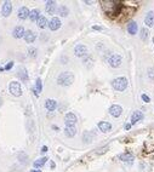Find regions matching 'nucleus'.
<instances>
[{
  "label": "nucleus",
  "mask_w": 154,
  "mask_h": 172,
  "mask_svg": "<svg viewBox=\"0 0 154 172\" xmlns=\"http://www.w3.org/2000/svg\"><path fill=\"white\" fill-rule=\"evenodd\" d=\"M102 5V10L109 16H117L120 14L123 5L120 1H113V0H104L101 1Z\"/></svg>",
  "instance_id": "f257e3e1"
},
{
  "label": "nucleus",
  "mask_w": 154,
  "mask_h": 172,
  "mask_svg": "<svg viewBox=\"0 0 154 172\" xmlns=\"http://www.w3.org/2000/svg\"><path fill=\"white\" fill-rule=\"evenodd\" d=\"M74 81V74L72 72H64L61 73L57 78V82L58 85L61 86H70Z\"/></svg>",
  "instance_id": "f03ea898"
},
{
  "label": "nucleus",
  "mask_w": 154,
  "mask_h": 172,
  "mask_svg": "<svg viewBox=\"0 0 154 172\" xmlns=\"http://www.w3.org/2000/svg\"><path fill=\"white\" fill-rule=\"evenodd\" d=\"M127 79L124 78V76H120V78H115L112 82V85L115 88L117 91H124L127 87Z\"/></svg>",
  "instance_id": "7ed1b4c3"
},
{
  "label": "nucleus",
  "mask_w": 154,
  "mask_h": 172,
  "mask_svg": "<svg viewBox=\"0 0 154 172\" xmlns=\"http://www.w3.org/2000/svg\"><path fill=\"white\" fill-rule=\"evenodd\" d=\"M9 91L10 93L12 94L15 97H20L22 94V87H21V84L17 81H11L10 85H9Z\"/></svg>",
  "instance_id": "20e7f679"
},
{
  "label": "nucleus",
  "mask_w": 154,
  "mask_h": 172,
  "mask_svg": "<svg viewBox=\"0 0 154 172\" xmlns=\"http://www.w3.org/2000/svg\"><path fill=\"white\" fill-rule=\"evenodd\" d=\"M121 62H123V58L120 55H117V53H114V55H112L109 58H108V63L109 66L112 68H118L121 66Z\"/></svg>",
  "instance_id": "39448f33"
},
{
  "label": "nucleus",
  "mask_w": 154,
  "mask_h": 172,
  "mask_svg": "<svg viewBox=\"0 0 154 172\" xmlns=\"http://www.w3.org/2000/svg\"><path fill=\"white\" fill-rule=\"evenodd\" d=\"M76 115L74 113H67L66 116H64V122H66V126H75L76 124Z\"/></svg>",
  "instance_id": "423d86ee"
},
{
  "label": "nucleus",
  "mask_w": 154,
  "mask_h": 172,
  "mask_svg": "<svg viewBox=\"0 0 154 172\" xmlns=\"http://www.w3.org/2000/svg\"><path fill=\"white\" fill-rule=\"evenodd\" d=\"M61 26H62V23H61V20L58 18V17H52L51 18V21L49 22V27L51 31H57V29H60L61 28Z\"/></svg>",
  "instance_id": "0eeeda50"
},
{
  "label": "nucleus",
  "mask_w": 154,
  "mask_h": 172,
  "mask_svg": "<svg viewBox=\"0 0 154 172\" xmlns=\"http://www.w3.org/2000/svg\"><path fill=\"white\" fill-rule=\"evenodd\" d=\"M86 52H87V47H86L84 44H79V45H76V46L74 47V53H75L76 57H82V56H85Z\"/></svg>",
  "instance_id": "6e6552de"
},
{
  "label": "nucleus",
  "mask_w": 154,
  "mask_h": 172,
  "mask_svg": "<svg viewBox=\"0 0 154 172\" xmlns=\"http://www.w3.org/2000/svg\"><path fill=\"white\" fill-rule=\"evenodd\" d=\"M12 12V4L10 1H5L3 4V7H1V15L4 17H9Z\"/></svg>",
  "instance_id": "1a4fd4ad"
},
{
  "label": "nucleus",
  "mask_w": 154,
  "mask_h": 172,
  "mask_svg": "<svg viewBox=\"0 0 154 172\" xmlns=\"http://www.w3.org/2000/svg\"><path fill=\"white\" fill-rule=\"evenodd\" d=\"M121 113H123V108L118 104H113L109 108V114L112 116H114V118H119L121 115Z\"/></svg>",
  "instance_id": "9d476101"
},
{
  "label": "nucleus",
  "mask_w": 154,
  "mask_h": 172,
  "mask_svg": "<svg viewBox=\"0 0 154 172\" xmlns=\"http://www.w3.org/2000/svg\"><path fill=\"white\" fill-rule=\"evenodd\" d=\"M25 33H26L25 28H23L22 26H17L12 32V37L16 38V39H21V38L25 37Z\"/></svg>",
  "instance_id": "9b49d317"
},
{
  "label": "nucleus",
  "mask_w": 154,
  "mask_h": 172,
  "mask_svg": "<svg viewBox=\"0 0 154 172\" xmlns=\"http://www.w3.org/2000/svg\"><path fill=\"white\" fill-rule=\"evenodd\" d=\"M137 31H138L137 23H136L135 21H130V22L127 23V32H129V34L135 35L136 33H137Z\"/></svg>",
  "instance_id": "f8f14e48"
},
{
  "label": "nucleus",
  "mask_w": 154,
  "mask_h": 172,
  "mask_svg": "<svg viewBox=\"0 0 154 172\" xmlns=\"http://www.w3.org/2000/svg\"><path fill=\"white\" fill-rule=\"evenodd\" d=\"M142 118H143V114H142V111L140 110H135L131 115V125H135V124H137Z\"/></svg>",
  "instance_id": "ddd939ff"
},
{
  "label": "nucleus",
  "mask_w": 154,
  "mask_h": 172,
  "mask_svg": "<svg viewBox=\"0 0 154 172\" xmlns=\"http://www.w3.org/2000/svg\"><path fill=\"white\" fill-rule=\"evenodd\" d=\"M29 9L28 7H26V6H22V7H20V10H18V18L20 20H26V18H28L29 17Z\"/></svg>",
  "instance_id": "4468645a"
},
{
  "label": "nucleus",
  "mask_w": 154,
  "mask_h": 172,
  "mask_svg": "<svg viewBox=\"0 0 154 172\" xmlns=\"http://www.w3.org/2000/svg\"><path fill=\"white\" fill-rule=\"evenodd\" d=\"M97 126L99 128V131H102V132H109L112 130V125L107 121H99Z\"/></svg>",
  "instance_id": "2eb2a0df"
},
{
  "label": "nucleus",
  "mask_w": 154,
  "mask_h": 172,
  "mask_svg": "<svg viewBox=\"0 0 154 172\" xmlns=\"http://www.w3.org/2000/svg\"><path fill=\"white\" fill-rule=\"evenodd\" d=\"M45 10H46V12H47V14L54 15V14H55V11H56V3H55V1H46Z\"/></svg>",
  "instance_id": "dca6fc26"
},
{
  "label": "nucleus",
  "mask_w": 154,
  "mask_h": 172,
  "mask_svg": "<svg viewBox=\"0 0 154 172\" xmlns=\"http://www.w3.org/2000/svg\"><path fill=\"white\" fill-rule=\"evenodd\" d=\"M144 23L147 27H153L154 26V12L151 11L146 15V18H144Z\"/></svg>",
  "instance_id": "f3484780"
},
{
  "label": "nucleus",
  "mask_w": 154,
  "mask_h": 172,
  "mask_svg": "<svg viewBox=\"0 0 154 172\" xmlns=\"http://www.w3.org/2000/svg\"><path fill=\"white\" fill-rule=\"evenodd\" d=\"M57 107V102L55 99H46L45 102V108L49 110V111H54Z\"/></svg>",
  "instance_id": "a211bd4d"
},
{
  "label": "nucleus",
  "mask_w": 154,
  "mask_h": 172,
  "mask_svg": "<svg viewBox=\"0 0 154 172\" xmlns=\"http://www.w3.org/2000/svg\"><path fill=\"white\" fill-rule=\"evenodd\" d=\"M25 40L27 41L28 44H32V43H34V40H35V33L33 32V31H26V33H25Z\"/></svg>",
  "instance_id": "6ab92c4d"
},
{
  "label": "nucleus",
  "mask_w": 154,
  "mask_h": 172,
  "mask_svg": "<svg viewBox=\"0 0 154 172\" xmlns=\"http://www.w3.org/2000/svg\"><path fill=\"white\" fill-rule=\"evenodd\" d=\"M39 17H40V11L38 9H34V10H32L31 12H29V17H28V18L31 20L32 22H37L39 20Z\"/></svg>",
  "instance_id": "aec40b11"
},
{
  "label": "nucleus",
  "mask_w": 154,
  "mask_h": 172,
  "mask_svg": "<svg viewBox=\"0 0 154 172\" xmlns=\"http://www.w3.org/2000/svg\"><path fill=\"white\" fill-rule=\"evenodd\" d=\"M37 23H38V27L40 29H45L47 26H49V21H47V18L45 16H40L39 20L37 21Z\"/></svg>",
  "instance_id": "412c9836"
},
{
  "label": "nucleus",
  "mask_w": 154,
  "mask_h": 172,
  "mask_svg": "<svg viewBox=\"0 0 154 172\" xmlns=\"http://www.w3.org/2000/svg\"><path fill=\"white\" fill-rule=\"evenodd\" d=\"M64 133L67 137H74L76 135V127L75 126H66L64 128Z\"/></svg>",
  "instance_id": "4be33fe9"
},
{
  "label": "nucleus",
  "mask_w": 154,
  "mask_h": 172,
  "mask_svg": "<svg viewBox=\"0 0 154 172\" xmlns=\"http://www.w3.org/2000/svg\"><path fill=\"white\" fill-rule=\"evenodd\" d=\"M17 75H18V78L22 80V81H28V73H27V69L21 67L18 69V73H17Z\"/></svg>",
  "instance_id": "5701e85b"
},
{
  "label": "nucleus",
  "mask_w": 154,
  "mask_h": 172,
  "mask_svg": "<svg viewBox=\"0 0 154 172\" xmlns=\"http://www.w3.org/2000/svg\"><path fill=\"white\" fill-rule=\"evenodd\" d=\"M47 160H49V159H47L46 156H43V158H39L38 160H35V161H34V167L35 169H39V167H43V166L46 164V161H47Z\"/></svg>",
  "instance_id": "b1692460"
},
{
  "label": "nucleus",
  "mask_w": 154,
  "mask_h": 172,
  "mask_svg": "<svg viewBox=\"0 0 154 172\" xmlns=\"http://www.w3.org/2000/svg\"><path fill=\"white\" fill-rule=\"evenodd\" d=\"M141 39H142V41H146L148 40V38H149V31H148V28H142L141 29Z\"/></svg>",
  "instance_id": "393cba45"
},
{
  "label": "nucleus",
  "mask_w": 154,
  "mask_h": 172,
  "mask_svg": "<svg viewBox=\"0 0 154 172\" xmlns=\"http://www.w3.org/2000/svg\"><path fill=\"white\" fill-rule=\"evenodd\" d=\"M69 14V10L67 6H64V5H62V6L58 7V15L62 16V17H67Z\"/></svg>",
  "instance_id": "a878e982"
},
{
  "label": "nucleus",
  "mask_w": 154,
  "mask_h": 172,
  "mask_svg": "<svg viewBox=\"0 0 154 172\" xmlns=\"http://www.w3.org/2000/svg\"><path fill=\"white\" fill-rule=\"evenodd\" d=\"M119 158L123 160V161H126V162L132 161V160H134V155H132V154H130V153H124V154H121Z\"/></svg>",
  "instance_id": "bb28decb"
},
{
  "label": "nucleus",
  "mask_w": 154,
  "mask_h": 172,
  "mask_svg": "<svg viewBox=\"0 0 154 172\" xmlns=\"http://www.w3.org/2000/svg\"><path fill=\"white\" fill-rule=\"evenodd\" d=\"M35 91H37L38 93H40L41 91H43V81H41V79L40 78H38L37 79V82H35Z\"/></svg>",
  "instance_id": "cd10ccee"
},
{
  "label": "nucleus",
  "mask_w": 154,
  "mask_h": 172,
  "mask_svg": "<svg viewBox=\"0 0 154 172\" xmlns=\"http://www.w3.org/2000/svg\"><path fill=\"white\" fill-rule=\"evenodd\" d=\"M28 52H29V56H31L32 58H35L37 57V49H34V47H31V49L28 50Z\"/></svg>",
  "instance_id": "c85d7f7f"
},
{
  "label": "nucleus",
  "mask_w": 154,
  "mask_h": 172,
  "mask_svg": "<svg viewBox=\"0 0 154 172\" xmlns=\"http://www.w3.org/2000/svg\"><path fill=\"white\" fill-rule=\"evenodd\" d=\"M141 98H142V101H143V102H146V103H149V102H151V98L148 97L146 93H142V94H141Z\"/></svg>",
  "instance_id": "c756f323"
},
{
  "label": "nucleus",
  "mask_w": 154,
  "mask_h": 172,
  "mask_svg": "<svg viewBox=\"0 0 154 172\" xmlns=\"http://www.w3.org/2000/svg\"><path fill=\"white\" fill-rule=\"evenodd\" d=\"M12 67H14V62H12V61H11V62H9V63L6 64V66H5V67H4V69H5V70H10V69H11V68H12Z\"/></svg>",
  "instance_id": "7c9ffc66"
},
{
  "label": "nucleus",
  "mask_w": 154,
  "mask_h": 172,
  "mask_svg": "<svg viewBox=\"0 0 154 172\" xmlns=\"http://www.w3.org/2000/svg\"><path fill=\"white\" fill-rule=\"evenodd\" d=\"M92 29H93V31H102V27H99V26H93L92 27Z\"/></svg>",
  "instance_id": "2f4dec72"
},
{
  "label": "nucleus",
  "mask_w": 154,
  "mask_h": 172,
  "mask_svg": "<svg viewBox=\"0 0 154 172\" xmlns=\"http://www.w3.org/2000/svg\"><path fill=\"white\" fill-rule=\"evenodd\" d=\"M41 153H43V154H45L46 152H47V147L46 145H44V147H41V150H40Z\"/></svg>",
  "instance_id": "473e14b6"
},
{
  "label": "nucleus",
  "mask_w": 154,
  "mask_h": 172,
  "mask_svg": "<svg viewBox=\"0 0 154 172\" xmlns=\"http://www.w3.org/2000/svg\"><path fill=\"white\" fill-rule=\"evenodd\" d=\"M130 127H131V124H127V125L125 126V128H126V130H130Z\"/></svg>",
  "instance_id": "72a5a7b5"
},
{
  "label": "nucleus",
  "mask_w": 154,
  "mask_h": 172,
  "mask_svg": "<svg viewBox=\"0 0 154 172\" xmlns=\"http://www.w3.org/2000/svg\"><path fill=\"white\" fill-rule=\"evenodd\" d=\"M55 166H56L55 162H54V161H51V169H55Z\"/></svg>",
  "instance_id": "f704fd0d"
},
{
  "label": "nucleus",
  "mask_w": 154,
  "mask_h": 172,
  "mask_svg": "<svg viewBox=\"0 0 154 172\" xmlns=\"http://www.w3.org/2000/svg\"><path fill=\"white\" fill-rule=\"evenodd\" d=\"M31 172H41V171H40V170H32Z\"/></svg>",
  "instance_id": "c9c22d12"
},
{
  "label": "nucleus",
  "mask_w": 154,
  "mask_h": 172,
  "mask_svg": "<svg viewBox=\"0 0 154 172\" xmlns=\"http://www.w3.org/2000/svg\"><path fill=\"white\" fill-rule=\"evenodd\" d=\"M153 43H154V38H153Z\"/></svg>",
  "instance_id": "e433bc0d"
}]
</instances>
